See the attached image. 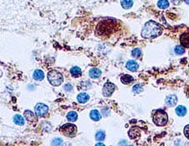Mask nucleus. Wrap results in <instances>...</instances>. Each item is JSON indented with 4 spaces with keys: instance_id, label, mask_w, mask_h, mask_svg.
I'll list each match as a JSON object with an SVG mask.
<instances>
[{
    "instance_id": "6e6552de",
    "label": "nucleus",
    "mask_w": 189,
    "mask_h": 146,
    "mask_svg": "<svg viewBox=\"0 0 189 146\" xmlns=\"http://www.w3.org/2000/svg\"><path fill=\"white\" fill-rule=\"evenodd\" d=\"M180 41L183 47H189V32L182 34L180 38Z\"/></svg>"
},
{
    "instance_id": "7c9ffc66",
    "label": "nucleus",
    "mask_w": 189,
    "mask_h": 146,
    "mask_svg": "<svg viewBox=\"0 0 189 146\" xmlns=\"http://www.w3.org/2000/svg\"><path fill=\"white\" fill-rule=\"evenodd\" d=\"M185 2H186V4H189V0H185Z\"/></svg>"
},
{
    "instance_id": "dca6fc26",
    "label": "nucleus",
    "mask_w": 189,
    "mask_h": 146,
    "mask_svg": "<svg viewBox=\"0 0 189 146\" xmlns=\"http://www.w3.org/2000/svg\"><path fill=\"white\" fill-rule=\"evenodd\" d=\"M120 80L124 84H129L130 82H132L134 81V78L129 75H124L121 77Z\"/></svg>"
},
{
    "instance_id": "f3484780",
    "label": "nucleus",
    "mask_w": 189,
    "mask_h": 146,
    "mask_svg": "<svg viewBox=\"0 0 189 146\" xmlns=\"http://www.w3.org/2000/svg\"><path fill=\"white\" fill-rule=\"evenodd\" d=\"M24 115H25V118L26 119V120H27L28 122L32 123L34 120V113H32L31 111H25V113H24Z\"/></svg>"
},
{
    "instance_id": "5701e85b",
    "label": "nucleus",
    "mask_w": 189,
    "mask_h": 146,
    "mask_svg": "<svg viewBox=\"0 0 189 146\" xmlns=\"http://www.w3.org/2000/svg\"><path fill=\"white\" fill-rule=\"evenodd\" d=\"M174 51H175V53L177 54V55H182V54L185 52V49H184V47L182 46H176L175 47Z\"/></svg>"
},
{
    "instance_id": "aec40b11",
    "label": "nucleus",
    "mask_w": 189,
    "mask_h": 146,
    "mask_svg": "<svg viewBox=\"0 0 189 146\" xmlns=\"http://www.w3.org/2000/svg\"><path fill=\"white\" fill-rule=\"evenodd\" d=\"M14 122L17 125H20V126L24 125V124H25V120L20 115H15L14 118Z\"/></svg>"
},
{
    "instance_id": "6ab92c4d",
    "label": "nucleus",
    "mask_w": 189,
    "mask_h": 146,
    "mask_svg": "<svg viewBox=\"0 0 189 146\" xmlns=\"http://www.w3.org/2000/svg\"><path fill=\"white\" fill-rule=\"evenodd\" d=\"M71 74L75 77H78L82 74V70L78 67H72L71 69Z\"/></svg>"
},
{
    "instance_id": "c756f323",
    "label": "nucleus",
    "mask_w": 189,
    "mask_h": 146,
    "mask_svg": "<svg viewBox=\"0 0 189 146\" xmlns=\"http://www.w3.org/2000/svg\"><path fill=\"white\" fill-rule=\"evenodd\" d=\"M171 2L173 4L178 5V4H180V3L182 2V0H171Z\"/></svg>"
},
{
    "instance_id": "1a4fd4ad",
    "label": "nucleus",
    "mask_w": 189,
    "mask_h": 146,
    "mask_svg": "<svg viewBox=\"0 0 189 146\" xmlns=\"http://www.w3.org/2000/svg\"><path fill=\"white\" fill-rule=\"evenodd\" d=\"M166 103H167V105L169 107L175 106L176 104L177 103V98L176 97L175 95L168 96V97H167V98H166Z\"/></svg>"
},
{
    "instance_id": "a878e982",
    "label": "nucleus",
    "mask_w": 189,
    "mask_h": 146,
    "mask_svg": "<svg viewBox=\"0 0 189 146\" xmlns=\"http://www.w3.org/2000/svg\"><path fill=\"white\" fill-rule=\"evenodd\" d=\"M143 91V88H142V86L141 85H139V84H136L135 86H133V92L136 94H139V93H141Z\"/></svg>"
},
{
    "instance_id": "7ed1b4c3",
    "label": "nucleus",
    "mask_w": 189,
    "mask_h": 146,
    "mask_svg": "<svg viewBox=\"0 0 189 146\" xmlns=\"http://www.w3.org/2000/svg\"><path fill=\"white\" fill-rule=\"evenodd\" d=\"M153 121L157 126H165L168 122L167 113L162 110H157L154 113Z\"/></svg>"
},
{
    "instance_id": "20e7f679",
    "label": "nucleus",
    "mask_w": 189,
    "mask_h": 146,
    "mask_svg": "<svg viewBox=\"0 0 189 146\" xmlns=\"http://www.w3.org/2000/svg\"><path fill=\"white\" fill-rule=\"evenodd\" d=\"M61 132L67 137H74L77 133V127L72 124H67L61 128Z\"/></svg>"
},
{
    "instance_id": "2eb2a0df",
    "label": "nucleus",
    "mask_w": 189,
    "mask_h": 146,
    "mask_svg": "<svg viewBox=\"0 0 189 146\" xmlns=\"http://www.w3.org/2000/svg\"><path fill=\"white\" fill-rule=\"evenodd\" d=\"M90 118L93 121H98L101 119V115L98 110H92L90 113Z\"/></svg>"
},
{
    "instance_id": "9d476101",
    "label": "nucleus",
    "mask_w": 189,
    "mask_h": 146,
    "mask_svg": "<svg viewBox=\"0 0 189 146\" xmlns=\"http://www.w3.org/2000/svg\"><path fill=\"white\" fill-rule=\"evenodd\" d=\"M101 70L98 69V68H93V69H91L90 72H89V76H90V77L93 78V79L98 78V77L101 76Z\"/></svg>"
},
{
    "instance_id": "0eeeda50",
    "label": "nucleus",
    "mask_w": 189,
    "mask_h": 146,
    "mask_svg": "<svg viewBox=\"0 0 189 146\" xmlns=\"http://www.w3.org/2000/svg\"><path fill=\"white\" fill-rule=\"evenodd\" d=\"M141 135V131L139 128H132L129 131V136L131 140H135Z\"/></svg>"
},
{
    "instance_id": "412c9836",
    "label": "nucleus",
    "mask_w": 189,
    "mask_h": 146,
    "mask_svg": "<svg viewBox=\"0 0 189 146\" xmlns=\"http://www.w3.org/2000/svg\"><path fill=\"white\" fill-rule=\"evenodd\" d=\"M157 5L160 8L165 9V8H167L169 7V2L167 0H159Z\"/></svg>"
},
{
    "instance_id": "c85d7f7f",
    "label": "nucleus",
    "mask_w": 189,
    "mask_h": 146,
    "mask_svg": "<svg viewBox=\"0 0 189 146\" xmlns=\"http://www.w3.org/2000/svg\"><path fill=\"white\" fill-rule=\"evenodd\" d=\"M64 88H65V90H66V91L71 92V91H72V86L71 84H67Z\"/></svg>"
},
{
    "instance_id": "423d86ee",
    "label": "nucleus",
    "mask_w": 189,
    "mask_h": 146,
    "mask_svg": "<svg viewBox=\"0 0 189 146\" xmlns=\"http://www.w3.org/2000/svg\"><path fill=\"white\" fill-rule=\"evenodd\" d=\"M115 84L111 83V82H106L103 86V94L104 97H110L112 95V93L115 92Z\"/></svg>"
},
{
    "instance_id": "f8f14e48",
    "label": "nucleus",
    "mask_w": 189,
    "mask_h": 146,
    "mask_svg": "<svg viewBox=\"0 0 189 146\" xmlns=\"http://www.w3.org/2000/svg\"><path fill=\"white\" fill-rule=\"evenodd\" d=\"M89 99V96L88 94L85 93H80L78 96H77V101L80 102V103H85L87 102Z\"/></svg>"
},
{
    "instance_id": "2f4dec72",
    "label": "nucleus",
    "mask_w": 189,
    "mask_h": 146,
    "mask_svg": "<svg viewBox=\"0 0 189 146\" xmlns=\"http://www.w3.org/2000/svg\"><path fill=\"white\" fill-rule=\"evenodd\" d=\"M2 74H3V72H2V71H1V70H0V77H2Z\"/></svg>"
},
{
    "instance_id": "4468645a",
    "label": "nucleus",
    "mask_w": 189,
    "mask_h": 146,
    "mask_svg": "<svg viewBox=\"0 0 189 146\" xmlns=\"http://www.w3.org/2000/svg\"><path fill=\"white\" fill-rule=\"evenodd\" d=\"M44 72L41 71V70H36L34 71V74H33V77L34 80H37V81H41V80L44 79Z\"/></svg>"
},
{
    "instance_id": "bb28decb",
    "label": "nucleus",
    "mask_w": 189,
    "mask_h": 146,
    "mask_svg": "<svg viewBox=\"0 0 189 146\" xmlns=\"http://www.w3.org/2000/svg\"><path fill=\"white\" fill-rule=\"evenodd\" d=\"M52 145H62V140L61 138H55L54 140H52Z\"/></svg>"
},
{
    "instance_id": "f257e3e1",
    "label": "nucleus",
    "mask_w": 189,
    "mask_h": 146,
    "mask_svg": "<svg viewBox=\"0 0 189 146\" xmlns=\"http://www.w3.org/2000/svg\"><path fill=\"white\" fill-rule=\"evenodd\" d=\"M162 33V29L160 25L154 21L147 22L141 31L142 37L144 38H155L161 35Z\"/></svg>"
},
{
    "instance_id": "393cba45",
    "label": "nucleus",
    "mask_w": 189,
    "mask_h": 146,
    "mask_svg": "<svg viewBox=\"0 0 189 146\" xmlns=\"http://www.w3.org/2000/svg\"><path fill=\"white\" fill-rule=\"evenodd\" d=\"M141 51L140 49H135L132 51V55L135 57V58H140L141 55Z\"/></svg>"
},
{
    "instance_id": "39448f33",
    "label": "nucleus",
    "mask_w": 189,
    "mask_h": 146,
    "mask_svg": "<svg viewBox=\"0 0 189 146\" xmlns=\"http://www.w3.org/2000/svg\"><path fill=\"white\" fill-rule=\"evenodd\" d=\"M49 107L44 103H37L34 107V112L38 117H45L48 113Z\"/></svg>"
},
{
    "instance_id": "cd10ccee",
    "label": "nucleus",
    "mask_w": 189,
    "mask_h": 146,
    "mask_svg": "<svg viewBox=\"0 0 189 146\" xmlns=\"http://www.w3.org/2000/svg\"><path fill=\"white\" fill-rule=\"evenodd\" d=\"M184 133H185V136L189 140V125H187L184 128Z\"/></svg>"
},
{
    "instance_id": "b1692460",
    "label": "nucleus",
    "mask_w": 189,
    "mask_h": 146,
    "mask_svg": "<svg viewBox=\"0 0 189 146\" xmlns=\"http://www.w3.org/2000/svg\"><path fill=\"white\" fill-rule=\"evenodd\" d=\"M95 138H96V140H98V141H102V140H104V138H105V133H103V131H98V133H96Z\"/></svg>"
},
{
    "instance_id": "9b49d317",
    "label": "nucleus",
    "mask_w": 189,
    "mask_h": 146,
    "mask_svg": "<svg viewBox=\"0 0 189 146\" xmlns=\"http://www.w3.org/2000/svg\"><path fill=\"white\" fill-rule=\"evenodd\" d=\"M138 67H139V65H138V63L135 61V60H129L128 62L126 63V68L129 70L130 72H135V71H137V69H138Z\"/></svg>"
},
{
    "instance_id": "f03ea898",
    "label": "nucleus",
    "mask_w": 189,
    "mask_h": 146,
    "mask_svg": "<svg viewBox=\"0 0 189 146\" xmlns=\"http://www.w3.org/2000/svg\"><path fill=\"white\" fill-rule=\"evenodd\" d=\"M47 78L50 83L55 86H60L63 81V76L56 70H51L48 72Z\"/></svg>"
},
{
    "instance_id": "ddd939ff",
    "label": "nucleus",
    "mask_w": 189,
    "mask_h": 146,
    "mask_svg": "<svg viewBox=\"0 0 189 146\" xmlns=\"http://www.w3.org/2000/svg\"><path fill=\"white\" fill-rule=\"evenodd\" d=\"M176 113L178 116H180V117H183V116H185L186 113H187V109H186V107L184 106L180 105V106H178L176 108Z\"/></svg>"
},
{
    "instance_id": "4be33fe9",
    "label": "nucleus",
    "mask_w": 189,
    "mask_h": 146,
    "mask_svg": "<svg viewBox=\"0 0 189 146\" xmlns=\"http://www.w3.org/2000/svg\"><path fill=\"white\" fill-rule=\"evenodd\" d=\"M67 119L69 121H71V122H74L77 119V113H76V112H70V113H68L67 116Z\"/></svg>"
},
{
    "instance_id": "a211bd4d",
    "label": "nucleus",
    "mask_w": 189,
    "mask_h": 146,
    "mask_svg": "<svg viewBox=\"0 0 189 146\" xmlns=\"http://www.w3.org/2000/svg\"><path fill=\"white\" fill-rule=\"evenodd\" d=\"M121 5L125 9L130 8L133 5V0H121Z\"/></svg>"
}]
</instances>
